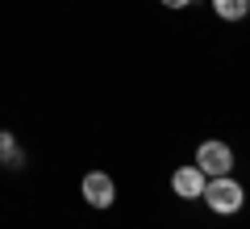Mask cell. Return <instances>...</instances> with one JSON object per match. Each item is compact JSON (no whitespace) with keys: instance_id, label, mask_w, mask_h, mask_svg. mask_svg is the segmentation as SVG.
Returning <instances> with one entry per match:
<instances>
[{"instance_id":"obj_1","label":"cell","mask_w":250,"mask_h":229,"mask_svg":"<svg viewBox=\"0 0 250 229\" xmlns=\"http://www.w3.org/2000/svg\"><path fill=\"white\" fill-rule=\"evenodd\" d=\"M200 200H205L217 217H233V212H242V204H246V187L233 175H213L205 184V192H200Z\"/></svg>"},{"instance_id":"obj_2","label":"cell","mask_w":250,"mask_h":229,"mask_svg":"<svg viewBox=\"0 0 250 229\" xmlns=\"http://www.w3.org/2000/svg\"><path fill=\"white\" fill-rule=\"evenodd\" d=\"M196 167L205 171L208 179L213 175H229L233 171V150L225 142H200L196 146Z\"/></svg>"},{"instance_id":"obj_3","label":"cell","mask_w":250,"mask_h":229,"mask_svg":"<svg viewBox=\"0 0 250 229\" xmlns=\"http://www.w3.org/2000/svg\"><path fill=\"white\" fill-rule=\"evenodd\" d=\"M80 192H83V200H88L92 208H113V200H117V184H113L108 171H88L83 184H80Z\"/></svg>"},{"instance_id":"obj_4","label":"cell","mask_w":250,"mask_h":229,"mask_svg":"<svg viewBox=\"0 0 250 229\" xmlns=\"http://www.w3.org/2000/svg\"><path fill=\"white\" fill-rule=\"evenodd\" d=\"M208 175L192 163V167H175V175H171V192L179 196V200H200V192H205Z\"/></svg>"},{"instance_id":"obj_5","label":"cell","mask_w":250,"mask_h":229,"mask_svg":"<svg viewBox=\"0 0 250 229\" xmlns=\"http://www.w3.org/2000/svg\"><path fill=\"white\" fill-rule=\"evenodd\" d=\"M213 13L221 21H242L250 13V0H213Z\"/></svg>"},{"instance_id":"obj_6","label":"cell","mask_w":250,"mask_h":229,"mask_svg":"<svg viewBox=\"0 0 250 229\" xmlns=\"http://www.w3.org/2000/svg\"><path fill=\"white\" fill-rule=\"evenodd\" d=\"M0 159H4V167H21V150L13 133H0Z\"/></svg>"},{"instance_id":"obj_7","label":"cell","mask_w":250,"mask_h":229,"mask_svg":"<svg viewBox=\"0 0 250 229\" xmlns=\"http://www.w3.org/2000/svg\"><path fill=\"white\" fill-rule=\"evenodd\" d=\"M159 4H167V9H188L192 0H159Z\"/></svg>"}]
</instances>
